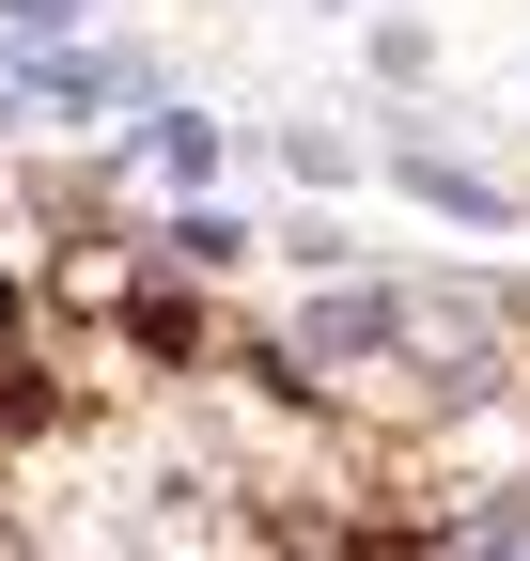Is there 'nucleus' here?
Masks as SVG:
<instances>
[{"instance_id":"1","label":"nucleus","mask_w":530,"mask_h":561,"mask_svg":"<svg viewBox=\"0 0 530 561\" xmlns=\"http://www.w3.org/2000/svg\"><path fill=\"white\" fill-rule=\"evenodd\" d=\"M452 561H530V515H484L469 546H452Z\"/></svg>"},{"instance_id":"2","label":"nucleus","mask_w":530,"mask_h":561,"mask_svg":"<svg viewBox=\"0 0 530 561\" xmlns=\"http://www.w3.org/2000/svg\"><path fill=\"white\" fill-rule=\"evenodd\" d=\"M0 16H16V32H62V16H79V0H0Z\"/></svg>"}]
</instances>
